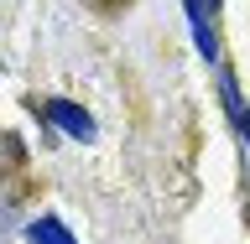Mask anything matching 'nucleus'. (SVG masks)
Segmentation results:
<instances>
[{
    "label": "nucleus",
    "instance_id": "nucleus-1",
    "mask_svg": "<svg viewBox=\"0 0 250 244\" xmlns=\"http://www.w3.org/2000/svg\"><path fill=\"white\" fill-rule=\"evenodd\" d=\"M42 120L52 125V130H62V135H73V140H94L99 135L94 120H89V109L73 104V99H42Z\"/></svg>",
    "mask_w": 250,
    "mask_h": 244
},
{
    "label": "nucleus",
    "instance_id": "nucleus-2",
    "mask_svg": "<svg viewBox=\"0 0 250 244\" xmlns=\"http://www.w3.org/2000/svg\"><path fill=\"white\" fill-rule=\"evenodd\" d=\"M219 104L229 109V125H234V135L250 146V104L240 99V83H234L229 68H219Z\"/></svg>",
    "mask_w": 250,
    "mask_h": 244
},
{
    "label": "nucleus",
    "instance_id": "nucleus-3",
    "mask_svg": "<svg viewBox=\"0 0 250 244\" xmlns=\"http://www.w3.org/2000/svg\"><path fill=\"white\" fill-rule=\"evenodd\" d=\"M188 21H193V31H198V52H203L208 62H219V31H214V21H219V5L188 0Z\"/></svg>",
    "mask_w": 250,
    "mask_h": 244
},
{
    "label": "nucleus",
    "instance_id": "nucleus-4",
    "mask_svg": "<svg viewBox=\"0 0 250 244\" xmlns=\"http://www.w3.org/2000/svg\"><path fill=\"white\" fill-rule=\"evenodd\" d=\"M26 244H78V239L68 234V224H62V218L42 213V218H31V224H26Z\"/></svg>",
    "mask_w": 250,
    "mask_h": 244
}]
</instances>
